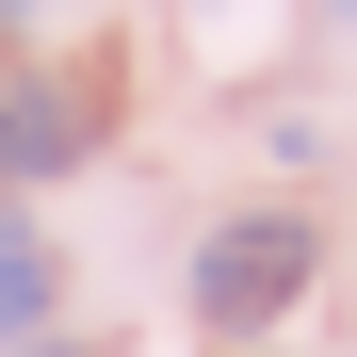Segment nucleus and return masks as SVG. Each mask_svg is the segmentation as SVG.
Wrapping results in <instances>:
<instances>
[{
  "label": "nucleus",
  "instance_id": "f03ea898",
  "mask_svg": "<svg viewBox=\"0 0 357 357\" xmlns=\"http://www.w3.org/2000/svg\"><path fill=\"white\" fill-rule=\"evenodd\" d=\"M82 130H98V114H82L66 82H17V98H0V178H49V162H82Z\"/></svg>",
  "mask_w": 357,
  "mask_h": 357
},
{
  "label": "nucleus",
  "instance_id": "20e7f679",
  "mask_svg": "<svg viewBox=\"0 0 357 357\" xmlns=\"http://www.w3.org/2000/svg\"><path fill=\"white\" fill-rule=\"evenodd\" d=\"M325 17H357V0H325Z\"/></svg>",
  "mask_w": 357,
  "mask_h": 357
},
{
  "label": "nucleus",
  "instance_id": "7ed1b4c3",
  "mask_svg": "<svg viewBox=\"0 0 357 357\" xmlns=\"http://www.w3.org/2000/svg\"><path fill=\"white\" fill-rule=\"evenodd\" d=\"M33 325H49V244L0 227V341H33Z\"/></svg>",
  "mask_w": 357,
  "mask_h": 357
},
{
  "label": "nucleus",
  "instance_id": "f257e3e1",
  "mask_svg": "<svg viewBox=\"0 0 357 357\" xmlns=\"http://www.w3.org/2000/svg\"><path fill=\"white\" fill-rule=\"evenodd\" d=\"M309 227L292 211H244V227H211L195 244V325H227V341H260V325H292V292H309Z\"/></svg>",
  "mask_w": 357,
  "mask_h": 357
}]
</instances>
